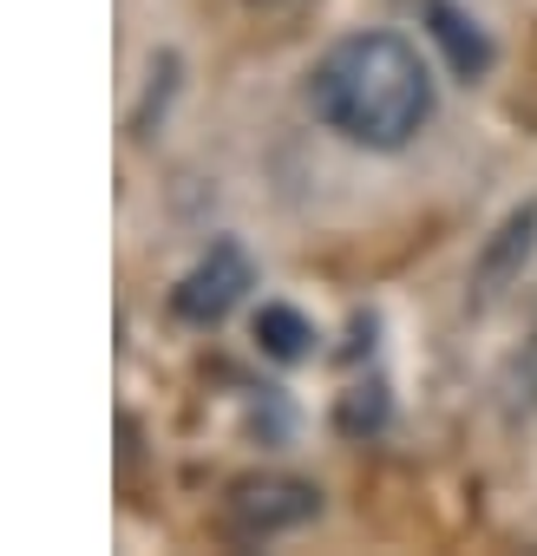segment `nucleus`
Masks as SVG:
<instances>
[{"mask_svg": "<svg viewBox=\"0 0 537 556\" xmlns=\"http://www.w3.org/2000/svg\"><path fill=\"white\" fill-rule=\"evenodd\" d=\"M322 510V491L315 484H296V478H249L229 491V530L236 536H276V530H296Z\"/></svg>", "mask_w": 537, "mask_h": 556, "instance_id": "3", "label": "nucleus"}, {"mask_svg": "<svg viewBox=\"0 0 537 556\" xmlns=\"http://www.w3.org/2000/svg\"><path fill=\"white\" fill-rule=\"evenodd\" d=\"M249 255L236 249V242H216L184 282H177V295H171V308L184 315V321H197V328H210V321H223L242 295H249Z\"/></svg>", "mask_w": 537, "mask_h": 556, "instance_id": "2", "label": "nucleus"}, {"mask_svg": "<svg viewBox=\"0 0 537 556\" xmlns=\"http://www.w3.org/2000/svg\"><path fill=\"white\" fill-rule=\"evenodd\" d=\"M530 242H537V203H530V210H517V216L498 229V242L485 249V262H478V289H485V295H498V282H511L517 262L530 255Z\"/></svg>", "mask_w": 537, "mask_h": 556, "instance_id": "6", "label": "nucleus"}, {"mask_svg": "<svg viewBox=\"0 0 537 556\" xmlns=\"http://www.w3.org/2000/svg\"><path fill=\"white\" fill-rule=\"evenodd\" d=\"M426 21H433V40L446 47V66H452L459 79H478V73L491 66V47H485L478 21H465L452 0H426Z\"/></svg>", "mask_w": 537, "mask_h": 556, "instance_id": "4", "label": "nucleus"}, {"mask_svg": "<svg viewBox=\"0 0 537 556\" xmlns=\"http://www.w3.org/2000/svg\"><path fill=\"white\" fill-rule=\"evenodd\" d=\"M309 105L328 131L367 151H400L433 118V73L400 34H348L309 79Z\"/></svg>", "mask_w": 537, "mask_h": 556, "instance_id": "1", "label": "nucleus"}, {"mask_svg": "<svg viewBox=\"0 0 537 556\" xmlns=\"http://www.w3.org/2000/svg\"><path fill=\"white\" fill-rule=\"evenodd\" d=\"M255 348H262L268 361H309V354H315V321H309L302 308L268 302V308L255 315Z\"/></svg>", "mask_w": 537, "mask_h": 556, "instance_id": "5", "label": "nucleus"}]
</instances>
